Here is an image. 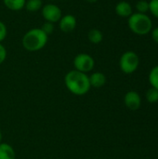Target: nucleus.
<instances>
[{
    "label": "nucleus",
    "instance_id": "5",
    "mask_svg": "<svg viewBox=\"0 0 158 159\" xmlns=\"http://www.w3.org/2000/svg\"><path fill=\"white\" fill-rule=\"evenodd\" d=\"M95 66V61L92 56L87 53H79L74 59V70L88 74L93 70Z\"/></svg>",
    "mask_w": 158,
    "mask_h": 159
},
{
    "label": "nucleus",
    "instance_id": "15",
    "mask_svg": "<svg viewBox=\"0 0 158 159\" xmlns=\"http://www.w3.org/2000/svg\"><path fill=\"white\" fill-rule=\"evenodd\" d=\"M149 82L152 88H155L158 90V65L152 68L149 73Z\"/></svg>",
    "mask_w": 158,
    "mask_h": 159
},
{
    "label": "nucleus",
    "instance_id": "18",
    "mask_svg": "<svg viewBox=\"0 0 158 159\" xmlns=\"http://www.w3.org/2000/svg\"><path fill=\"white\" fill-rule=\"evenodd\" d=\"M149 12L158 19V0H150L149 1Z\"/></svg>",
    "mask_w": 158,
    "mask_h": 159
},
{
    "label": "nucleus",
    "instance_id": "16",
    "mask_svg": "<svg viewBox=\"0 0 158 159\" xmlns=\"http://www.w3.org/2000/svg\"><path fill=\"white\" fill-rule=\"evenodd\" d=\"M135 8L138 13L146 14L147 12H149V1H146V0L138 1L135 5Z\"/></svg>",
    "mask_w": 158,
    "mask_h": 159
},
{
    "label": "nucleus",
    "instance_id": "1",
    "mask_svg": "<svg viewBox=\"0 0 158 159\" xmlns=\"http://www.w3.org/2000/svg\"><path fill=\"white\" fill-rule=\"evenodd\" d=\"M64 84L67 89L76 96L86 95L91 88L88 75L76 70H71L65 75Z\"/></svg>",
    "mask_w": 158,
    "mask_h": 159
},
{
    "label": "nucleus",
    "instance_id": "23",
    "mask_svg": "<svg viewBox=\"0 0 158 159\" xmlns=\"http://www.w3.org/2000/svg\"><path fill=\"white\" fill-rule=\"evenodd\" d=\"M87 2H88V3H96L97 1H99V0H86Z\"/></svg>",
    "mask_w": 158,
    "mask_h": 159
},
{
    "label": "nucleus",
    "instance_id": "25",
    "mask_svg": "<svg viewBox=\"0 0 158 159\" xmlns=\"http://www.w3.org/2000/svg\"><path fill=\"white\" fill-rule=\"evenodd\" d=\"M48 1H51V2H53V1H56V0H48Z\"/></svg>",
    "mask_w": 158,
    "mask_h": 159
},
{
    "label": "nucleus",
    "instance_id": "14",
    "mask_svg": "<svg viewBox=\"0 0 158 159\" xmlns=\"http://www.w3.org/2000/svg\"><path fill=\"white\" fill-rule=\"evenodd\" d=\"M43 7L42 0H26L24 7L29 12H36Z\"/></svg>",
    "mask_w": 158,
    "mask_h": 159
},
{
    "label": "nucleus",
    "instance_id": "2",
    "mask_svg": "<svg viewBox=\"0 0 158 159\" xmlns=\"http://www.w3.org/2000/svg\"><path fill=\"white\" fill-rule=\"evenodd\" d=\"M47 40L48 35H47L41 28H33L25 33L21 39V44L27 51L35 52L44 48Z\"/></svg>",
    "mask_w": 158,
    "mask_h": 159
},
{
    "label": "nucleus",
    "instance_id": "13",
    "mask_svg": "<svg viewBox=\"0 0 158 159\" xmlns=\"http://www.w3.org/2000/svg\"><path fill=\"white\" fill-rule=\"evenodd\" d=\"M25 2L26 0H3L6 7L12 11L21 10L25 6Z\"/></svg>",
    "mask_w": 158,
    "mask_h": 159
},
{
    "label": "nucleus",
    "instance_id": "20",
    "mask_svg": "<svg viewBox=\"0 0 158 159\" xmlns=\"http://www.w3.org/2000/svg\"><path fill=\"white\" fill-rule=\"evenodd\" d=\"M7 35V28L6 24L0 20V43H2Z\"/></svg>",
    "mask_w": 158,
    "mask_h": 159
},
{
    "label": "nucleus",
    "instance_id": "10",
    "mask_svg": "<svg viewBox=\"0 0 158 159\" xmlns=\"http://www.w3.org/2000/svg\"><path fill=\"white\" fill-rule=\"evenodd\" d=\"M89 83H90V87L92 88H102L105 85L106 83V76L102 72H95L92 73L89 76Z\"/></svg>",
    "mask_w": 158,
    "mask_h": 159
},
{
    "label": "nucleus",
    "instance_id": "21",
    "mask_svg": "<svg viewBox=\"0 0 158 159\" xmlns=\"http://www.w3.org/2000/svg\"><path fill=\"white\" fill-rule=\"evenodd\" d=\"M7 59V49L6 48L0 43V64H2Z\"/></svg>",
    "mask_w": 158,
    "mask_h": 159
},
{
    "label": "nucleus",
    "instance_id": "9",
    "mask_svg": "<svg viewBox=\"0 0 158 159\" xmlns=\"http://www.w3.org/2000/svg\"><path fill=\"white\" fill-rule=\"evenodd\" d=\"M115 13L122 18H129L132 13H133V9L131 5L127 2V1H120L115 5Z\"/></svg>",
    "mask_w": 158,
    "mask_h": 159
},
{
    "label": "nucleus",
    "instance_id": "19",
    "mask_svg": "<svg viewBox=\"0 0 158 159\" xmlns=\"http://www.w3.org/2000/svg\"><path fill=\"white\" fill-rule=\"evenodd\" d=\"M54 29H55V26H54V23L52 22H49V21H45L41 27V30L47 34V35H49L51 34L53 32H54Z\"/></svg>",
    "mask_w": 158,
    "mask_h": 159
},
{
    "label": "nucleus",
    "instance_id": "24",
    "mask_svg": "<svg viewBox=\"0 0 158 159\" xmlns=\"http://www.w3.org/2000/svg\"><path fill=\"white\" fill-rule=\"evenodd\" d=\"M2 139H3V136H2V132H1V130H0V143H2Z\"/></svg>",
    "mask_w": 158,
    "mask_h": 159
},
{
    "label": "nucleus",
    "instance_id": "22",
    "mask_svg": "<svg viewBox=\"0 0 158 159\" xmlns=\"http://www.w3.org/2000/svg\"><path fill=\"white\" fill-rule=\"evenodd\" d=\"M151 36H152V39L158 44V27L156 28H153L152 31H151Z\"/></svg>",
    "mask_w": 158,
    "mask_h": 159
},
{
    "label": "nucleus",
    "instance_id": "11",
    "mask_svg": "<svg viewBox=\"0 0 158 159\" xmlns=\"http://www.w3.org/2000/svg\"><path fill=\"white\" fill-rule=\"evenodd\" d=\"M0 159H16V153L13 147L6 143H0Z\"/></svg>",
    "mask_w": 158,
    "mask_h": 159
},
{
    "label": "nucleus",
    "instance_id": "12",
    "mask_svg": "<svg viewBox=\"0 0 158 159\" xmlns=\"http://www.w3.org/2000/svg\"><path fill=\"white\" fill-rule=\"evenodd\" d=\"M88 41L90 43H92L94 45H98V44H100L103 40V34L99 29L93 28V29L88 31Z\"/></svg>",
    "mask_w": 158,
    "mask_h": 159
},
{
    "label": "nucleus",
    "instance_id": "6",
    "mask_svg": "<svg viewBox=\"0 0 158 159\" xmlns=\"http://www.w3.org/2000/svg\"><path fill=\"white\" fill-rule=\"evenodd\" d=\"M41 13L46 21H49L52 23L59 22L61 18L62 17L61 9L53 3H48L43 5L41 8Z\"/></svg>",
    "mask_w": 158,
    "mask_h": 159
},
{
    "label": "nucleus",
    "instance_id": "4",
    "mask_svg": "<svg viewBox=\"0 0 158 159\" xmlns=\"http://www.w3.org/2000/svg\"><path fill=\"white\" fill-rule=\"evenodd\" d=\"M140 58L134 51L129 50L124 52L119 59V67L124 74H133L139 67Z\"/></svg>",
    "mask_w": 158,
    "mask_h": 159
},
{
    "label": "nucleus",
    "instance_id": "8",
    "mask_svg": "<svg viewBox=\"0 0 158 159\" xmlns=\"http://www.w3.org/2000/svg\"><path fill=\"white\" fill-rule=\"evenodd\" d=\"M124 102L129 110L135 111L141 107L142 99H141V96L136 91H129L125 95Z\"/></svg>",
    "mask_w": 158,
    "mask_h": 159
},
{
    "label": "nucleus",
    "instance_id": "3",
    "mask_svg": "<svg viewBox=\"0 0 158 159\" xmlns=\"http://www.w3.org/2000/svg\"><path fill=\"white\" fill-rule=\"evenodd\" d=\"M128 26L135 34L145 35L151 33L153 29V21L147 14L135 12L128 18Z\"/></svg>",
    "mask_w": 158,
    "mask_h": 159
},
{
    "label": "nucleus",
    "instance_id": "17",
    "mask_svg": "<svg viewBox=\"0 0 158 159\" xmlns=\"http://www.w3.org/2000/svg\"><path fill=\"white\" fill-rule=\"evenodd\" d=\"M146 99L151 103H156L158 102V90L155 88H151L146 92Z\"/></svg>",
    "mask_w": 158,
    "mask_h": 159
},
{
    "label": "nucleus",
    "instance_id": "7",
    "mask_svg": "<svg viewBox=\"0 0 158 159\" xmlns=\"http://www.w3.org/2000/svg\"><path fill=\"white\" fill-rule=\"evenodd\" d=\"M76 24H77L76 18L72 14H67L64 16L62 15V17L59 20V27L61 31H62L63 33L73 32L75 29Z\"/></svg>",
    "mask_w": 158,
    "mask_h": 159
}]
</instances>
